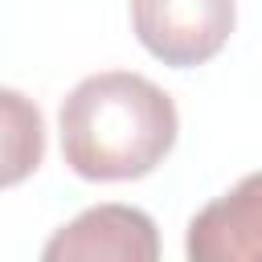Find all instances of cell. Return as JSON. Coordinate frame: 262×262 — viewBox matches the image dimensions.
<instances>
[{"label": "cell", "instance_id": "4", "mask_svg": "<svg viewBox=\"0 0 262 262\" xmlns=\"http://www.w3.org/2000/svg\"><path fill=\"white\" fill-rule=\"evenodd\" d=\"M188 262H262V172L213 196L184 233Z\"/></svg>", "mask_w": 262, "mask_h": 262}, {"label": "cell", "instance_id": "3", "mask_svg": "<svg viewBox=\"0 0 262 262\" xmlns=\"http://www.w3.org/2000/svg\"><path fill=\"white\" fill-rule=\"evenodd\" d=\"M41 262H160V229L135 205H90L49 233Z\"/></svg>", "mask_w": 262, "mask_h": 262}, {"label": "cell", "instance_id": "5", "mask_svg": "<svg viewBox=\"0 0 262 262\" xmlns=\"http://www.w3.org/2000/svg\"><path fill=\"white\" fill-rule=\"evenodd\" d=\"M0 102H4V184H16L41 164L45 127H41V111L25 102V94L4 90Z\"/></svg>", "mask_w": 262, "mask_h": 262}, {"label": "cell", "instance_id": "1", "mask_svg": "<svg viewBox=\"0 0 262 262\" xmlns=\"http://www.w3.org/2000/svg\"><path fill=\"white\" fill-rule=\"evenodd\" d=\"M61 156L82 180H139L164 164L180 115L168 90L135 70L82 78L57 111Z\"/></svg>", "mask_w": 262, "mask_h": 262}, {"label": "cell", "instance_id": "2", "mask_svg": "<svg viewBox=\"0 0 262 262\" xmlns=\"http://www.w3.org/2000/svg\"><path fill=\"white\" fill-rule=\"evenodd\" d=\"M233 25L237 0H131L139 45L172 70H192L217 57Z\"/></svg>", "mask_w": 262, "mask_h": 262}]
</instances>
